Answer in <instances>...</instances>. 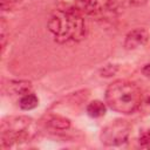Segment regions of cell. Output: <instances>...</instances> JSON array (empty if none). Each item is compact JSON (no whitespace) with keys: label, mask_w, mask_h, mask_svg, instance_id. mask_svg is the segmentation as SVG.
<instances>
[{"label":"cell","mask_w":150,"mask_h":150,"mask_svg":"<svg viewBox=\"0 0 150 150\" xmlns=\"http://www.w3.org/2000/svg\"><path fill=\"white\" fill-rule=\"evenodd\" d=\"M47 27L59 43L79 42L87 33L83 13L76 11L55 9L48 20Z\"/></svg>","instance_id":"obj_1"},{"label":"cell","mask_w":150,"mask_h":150,"mask_svg":"<svg viewBox=\"0 0 150 150\" xmlns=\"http://www.w3.org/2000/svg\"><path fill=\"white\" fill-rule=\"evenodd\" d=\"M142 102L139 88L130 81L117 80L110 83L105 90V104L121 114L135 112Z\"/></svg>","instance_id":"obj_2"},{"label":"cell","mask_w":150,"mask_h":150,"mask_svg":"<svg viewBox=\"0 0 150 150\" xmlns=\"http://www.w3.org/2000/svg\"><path fill=\"white\" fill-rule=\"evenodd\" d=\"M33 124V120L28 116H15L9 117L8 121L1 123V148L12 146L14 143L25 141L29 137V130Z\"/></svg>","instance_id":"obj_3"},{"label":"cell","mask_w":150,"mask_h":150,"mask_svg":"<svg viewBox=\"0 0 150 150\" xmlns=\"http://www.w3.org/2000/svg\"><path fill=\"white\" fill-rule=\"evenodd\" d=\"M130 130L129 122L125 120H115L102 129L100 138L107 146H118L128 141Z\"/></svg>","instance_id":"obj_4"},{"label":"cell","mask_w":150,"mask_h":150,"mask_svg":"<svg viewBox=\"0 0 150 150\" xmlns=\"http://www.w3.org/2000/svg\"><path fill=\"white\" fill-rule=\"evenodd\" d=\"M117 8V0H89L84 14L95 18H107L112 15Z\"/></svg>","instance_id":"obj_5"},{"label":"cell","mask_w":150,"mask_h":150,"mask_svg":"<svg viewBox=\"0 0 150 150\" xmlns=\"http://www.w3.org/2000/svg\"><path fill=\"white\" fill-rule=\"evenodd\" d=\"M148 39H149V34L146 29L135 28L127 34L125 40H124V47L128 50L136 49L141 46H144L148 42Z\"/></svg>","instance_id":"obj_6"},{"label":"cell","mask_w":150,"mask_h":150,"mask_svg":"<svg viewBox=\"0 0 150 150\" xmlns=\"http://www.w3.org/2000/svg\"><path fill=\"white\" fill-rule=\"evenodd\" d=\"M89 0H56L57 8L66 11H76L84 14Z\"/></svg>","instance_id":"obj_7"},{"label":"cell","mask_w":150,"mask_h":150,"mask_svg":"<svg viewBox=\"0 0 150 150\" xmlns=\"http://www.w3.org/2000/svg\"><path fill=\"white\" fill-rule=\"evenodd\" d=\"M86 111L87 114L93 117V118H97V117H101L105 114L107 111V105L105 103H103L102 101H98V100H95V101H91L90 103H88L87 108H86Z\"/></svg>","instance_id":"obj_8"},{"label":"cell","mask_w":150,"mask_h":150,"mask_svg":"<svg viewBox=\"0 0 150 150\" xmlns=\"http://www.w3.org/2000/svg\"><path fill=\"white\" fill-rule=\"evenodd\" d=\"M47 124L56 130H67L70 128V121L61 115H50L47 120Z\"/></svg>","instance_id":"obj_9"},{"label":"cell","mask_w":150,"mask_h":150,"mask_svg":"<svg viewBox=\"0 0 150 150\" xmlns=\"http://www.w3.org/2000/svg\"><path fill=\"white\" fill-rule=\"evenodd\" d=\"M38 104H39V98L36 97V95H34L32 93L22 95L19 101V105L23 110H32V109L36 108Z\"/></svg>","instance_id":"obj_10"},{"label":"cell","mask_w":150,"mask_h":150,"mask_svg":"<svg viewBox=\"0 0 150 150\" xmlns=\"http://www.w3.org/2000/svg\"><path fill=\"white\" fill-rule=\"evenodd\" d=\"M11 87L13 88V93L14 94H19V95H25L30 93L32 90V84L28 81H16V82H12Z\"/></svg>","instance_id":"obj_11"},{"label":"cell","mask_w":150,"mask_h":150,"mask_svg":"<svg viewBox=\"0 0 150 150\" xmlns=\"http://www.w3.org/2000/svg\"><path fill=\"white\" fill-rule=\"evenodd\" d=\"M117 69H118L117 66L108 64V66H105L103 69H101V75H102V76H105V77L111 76V75H114V74L117 71Z\"/></svg>","instance_id":"obj_12"},{"label":"cell","mask_w":150,"mask_h":150,"mask_svg":"<svg viewBox=\"0 0 150 150\" xmlns=\"http://www.w3.org/2000/svg\"><path fill=\"white\" fill-rule=\"evenodd\" d=\"M12 7V0H1V9L8 11Z\"/></svg>","instance_id":"obj_13"},{"label":"cell","mask_w":150,"mask_h":150,"mask_svg":"<svg viewBox=\"0 0 150 150\" xmlns=\"http://www.w3.org/2000/svg\"><path fill=\"white\" fill-rule=\"evenodd\" d=\"M142 73H143V75H144L145 77L150 79V63H149V64H145V66L142 68Z\"/></svg>","instance_id":"obj_14"},{"label":"cell","mask_w":150,"mask_h":150,"mask_svg":"<svg viewBox=\"0 0 150 150\" xmlns=\"http://www.w3.org/2000/svg\"><path fill=\"white\" fill-rule=\"evenodd\" d=\"M148 137H149V142H150V131L148 132Z\"/></svg>","instance_id":"obj_15"},{"label":"cell","mask_w":150,"mask_h":150,"mask_svg":"<svg viewBox=\"0 0 150 150\" xmlns=\"http://www.w3.org/2000/svg\"><path fill=\"white\" fill-rule=\"evenodd\" d=\"M148 102H149V104H150V98H149V100H148Z\"/></svg>","instance_id":"obj_16"}]
</instances>
